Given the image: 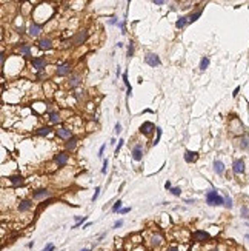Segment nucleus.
<instances>
[{"label":"nucleus","mask_w":249,"mask_h":251,"mask_svg":"<svg viewBox=\"0 0 249 251\" xmlns=\"http://www.w3.org/2000/svg\"><path fill=\"white\" fill-rule=\"evenodd\" d=\"M39 48L40 50H51L52 42L49 39H42V40H39Z\"/></svg>","instance_id":"obj_17"},{"label":"nucleus","mask_w":249,"mask_h":251,"mask_svg":"<svg viewBox=\"0 0 249 251\" xmlns=\"http://www.w3.org/2000/svg\"><path fill=\"white\" fill-rule=\"evenodd\" d=\"M145 62L149 65V66H152V68H155V66H159V65L161 63L160 62V57L157 56V54H154V52H148L145 56Z\"/></svg>","instance_id":"obj_2"},{"label":"nucleus","mask_w":249,"mask_h":251,"mask_svg":"<svg viewBox=\"0 0 249 251\" xmlns=\"http://www.w3.org/2000/svg\"><path fill=\"white\" fill-rule=\"evenodd\" d=\"M246 239H248V241H249V234H246Z\"/></svg>","instance_id":"obj_54"},{"label":"nucleus","mask_w":249,"mask_h":251,"mask_svg":"<svg viewBox=\"0 0 249 251\" xmlns=\"http://www.w3.org/2000/svg\"><path fill=\"white\" fill-rule=\"evenodd\" d=\"M99 194H100V187H97V188H95V191H94V196H93V202H94V200H97Z\"/></svg>","instance_id":"obj_39"},{"label":"nucleus","mask_w":249,"mask_h":251,"mask_svg":"<svg viewBox=\"0 0 249 251\" xmlns=\"http://www.w3.org/2000/svg\"><path fill=\"white\" fill-rule=\"evenodd\" d=\"M161 242H163V239H161L160 234H152V237H151V245L152 247H160Z\"/></svg>","instance_id":"obj_19"},{"label":"nucleus","mask_w":249,"mask_h":251,"mask_svg":"<svg viewBox=\"0 0 249 251\" xmlns=\"http://www.w3.org/2000/svg\"><path fill=\"white\" fill-rule=\"evenodd\" d=\"M132 54H134V43L131 42L128 45V57H132Z\"/></svg>","instance_id":"obj_34"},{"label":"nucleus","mask_w":249,"mask_h":251,"mask_svg":"<svg viewBox=\"0 0 249 251\" xmlns=\"http://www.w3.org/2000/svg\"><path fill=\"white\" fill-rule=\"evenodd\" d=\"M42 251H54V245H52V243H48L46 247L42 250Z\"/></svg>","instance_id":"obj_40"},{"label":"nucleus","mask_w":249,"mask_h":251,"mask_svg":"<svg viewBox=\"0 0 249 251\" xmlns=\"http://www.w3.org/2000/svg\"><path fill=\"white\" fill-rule=\"evenodd\" d=\"M188 23H189V19L183 15V17H180V19H178V20L175 22V26H177L178 29H182V28H185V26H186Z\"/></svg>","instance_id":"obj_20"},{"label":"nucleus","mask_w":249,"mask_h":251,"mask_svg":"<svg viewBox=\"0 0 249 251\" xmlns=\"http://www.w3.org/2000/svg\"><path fill=\"white\" fill-rule=\"evenodd\" d=\"M214 171L218 174V176H221V174L225 173V165H223V162H220V160H215L214 162Z\"/></svg>","instance_id":"obj_18"},{"label":"nucleus","mask_w":249,"mask_h":251,"mask_svg":"<svg viewBox=\"0 0 249 251\" xmlns=\"http://www.w3.org/2000/svg\"><path fill=\"white\" fill-rule=\"evenodd\" d=\"M202 13H203V9H198V11H195V13H192L191 15H189V22H191V23H192V22H195L198 17H200V15H202Z\"/></svg>","instance_id":"obj_26"},{"label":"nucleus","mask_w":249,"mask_h":251,"mask_svg":"<svg viewBox=\"0 0 249 251\" xmlns=\"http://www.w3.org/2000/svg\"><path fill=\"white\" fill-rule=\"evenodd\" d=\"M194 236V239H195L197 242H206V241H209L211 239V236L206 233V231H202V230H198V231H195L192 234Z\"/></svg>","instance_id":"obj_9"},{"label":"nucleus","mask_w":249,"mask_h":251,"mask_svg":"<svg viewBox=\"0 0 249 251\" xmlns=\"http://www.w3.org/2000/svg\"><path fill=\"white\" fill-rule=\"evenodd\" d=\"M165 188H166V189H168V191H169V189H171V188H172V185H171V182H169V180H168V182H166V183H165Z\"/></svg>","instance_id":"obj_45"},{"label":"nucleus","mask_w":249,"mask_h":251,"mask_svg":"<svg viewBox=\"0 0 249 251\" xmlns=\"http://www.w3.org/2000/svg\"><path fill=\"white\" fill-rule=\"evenodd\" d=\"M49 196H51V191H48L46 188H42V189H35L34 193H32V199L42 200L45 197H49Z\"/></svg>","instance_id":"obj_5"},{"label":"nucleus","mask_w":249,"mask_h":251,"mask_svg":"<svg viewBox=\"0 0 249 251\" xmlns=\"http://www.w3.org/2000/svg\"><path fill=\"white\" fill-rule=\"evenodd\" d=\"M82 219H83V216H75V217H74V220H75V222H80Z\"/></svg>","instance_id":"obj_48"},{"label":"nucleus","mask_w":249,"mask_h":251,"mask_svg":"<svg viewBox=\"0 0 249 251\" xmlns=\"http://www.w3.org/2000/svg\"><path fill=\"white\" fill-rule=\"evenodd\" d=\"M105 148H106V145H102V146H100V150H99V157H102V156H103V151H105Z\"/></svg>","instance_id":"obj_42"},{"label":"nucleus","mask_w":249,"mask_h":251,"mask_svg":"<svg viewBox=\"0 0 249 251\" xmlns=\"http://www.w3.org/2000/svg\"><path fill=\"white\" fill-rule=\"evenodd\" d=\"M75 145H77V137H71V139H68L66 140V143H65V146H66V150H74L75 148Z\"/></svg>","instance_id":"obj_21"},{"label":"nucleus","mask_w":249,"mask_h":251,"mask_svg":"<svg viewBox=\"0 0 249 251\" xmlns=\"http://www.w3.org/2000/svg\"><path fill=\"white\" fill-rule=\"evenodd\" d=\"M120 210H122V200L118 199L117 202H114V206L111 208V211L112 213H117V211H120Z\"/></svg>","instance_id":"obj_31"},{"label":"nucleus","mask_w":249,"mask_h":251,"mask_svg":"<svg viewBox=\"0 0 249 251\" xmlns=\"http://www.w3.org/2000/svg\"><path fill=\"white\" fill-rule=\"evenodd\" d=\"M209 66V57H202V60H200V71H204V69H208Z\"/></svg>","instance_id":"obj_23"},{"label":"nucleus","mask_w":249,"mask_h":251,"mask_svg":"<svg viewBox=\"0 0 249 251\" xmlns=\"http://www.w3.org/2000/svg\"><path fill=\"white\" fill-rule=\"evenodd\" d=\"M123 83L126 85V88H128V97H129L131 92H132V88H131V85H129V82H128V74L126 73H123Z\"/></svg>","instance_id":"obj_28"},{"label":"nucleus","mask_w":249,"mask_h":251,"mask_svg":"<svg viewBox=\"0 0 249 251\" xmlns=\"http://www.w3.org/2000/svg\"><path fill=\"white\" fill-rule=\"evenodd\" d=\"M223 197H225V206H226V208H229V210H231L232 206H234V203H232V199L229 197L228 194H225Z\"/></svg>","instance_id":"obj_30"},{"label":"nucleus","mask_w":249,"mask_h":251,"mask_svg":"<svg viewBox=\"0 0 249 251\" xmlns=\"http://www.w3.org/2000/svg\"><path fill=\"white\" fill-rule=\"evenodd\" d=\"M117 23V19L115 17H111V20H109V25H115Z\"/></svg>","instance_id":"obj_46"},{"label":"nucleus","mask_w":249,"mask_h":251,"mask_svg":"<svg viewBox=\"0 0 249 251\" xmlns=\"http://www.w3.org/2000/svg\"><path fill=\"white\" fill-rule=\"evenodd\" d=\"M240 214H241V217L243 219H249V206H246V205H243L241 206V210H240Z\"/></svg>","instance_id":"obj_27"},{"label":"nucleus","mask_w":249,"mask_h":251,"mask_svg":"<svg viewBox=\"0 0 249 251\" xmlns=\"http://www.w3.org/2000/svg\"><path fill=\"white\" fill-rule=\"evenodd\" d=\"M169 191H171V194H172V196H175V197H178V196L182 194V189L178 188V187H172Z\"/></svg>","instance_id":"obj_33"},{"label":"nucleus","mask_w":249,"mask_h":251,"mask_svg":"<svg viewBox=\"0 0 249 251\" xmlns=\"http://www.w3.org/2000/svg\"><path fill=\"white\" fill-rule=\"evenodd\" d=\"M5 59H6V56H5V54H2V65L5 63Z\"/></svg>","instance_id":"obj_52"},{"label":"nucleus","mask_w":249,"mask_h":251,"mask_svg":"<svg viewBox=\"0 0 249 251\" xmlns=\"http://www.w3.org/2000/svg\"><path fill=\"white\" fill-rule=\"evenodd\" d=\"M204 197H206V203H208L209 206L225 205V197H221V196L218 194L217 189H209V191H206Z\"/></svg>","instance_id":"obj_1"},{"label":"nucleus","mask_w":249,"mask_h":251,"mask_svg":"<svg viewBox=\"0 0 249 251\" xmlns=\"http://www.w3.org/2000/svg\"><path fill=\"white\" fill-rule=\"evenodd\" d=\"M86 39H88V32H86V29H82L74 36L72 42H74V45H82V43L86 42Z\"/></svg>","instance_id":"obj_3"},{"label":"nucleus","mask_w":249,"mask_h":251,"mask_svg":"<svg viewBox=\"0 0 249 251\" xmlns=\"http://www.w3.org/2000/svg\"><path fill=\"white\" fill-rule=\"evenodd\" d=\"M152 129H154V123H151V122H145L142 127H140V133L142 134H146V136H149L151 133H152Z\"/></svg>","instance_id":"obj_13"},{"label":"nucleus","mask_w":249,"mask_h":251,"mask_svg":"<svg viewBox=\"0 0 249 251\" xmlns=\"http://www.w3.org/2000/svg\"><path fill=\"white\" fill-rule=\"evenodd\" d=\"M80 251H91L89 248H83V250H80Z\"/></svg>","instance_id":"obj_53"},{"label":"nucleus","mask_w":249,"mask_h":251,"mask_svg":"<svg viewBox=\"0 0 249 251\" xmlns=\"http://www.w3.org/2000/svg\"><path fill=\"white\" fill-rule=\"evenodd\" d=\"M131 154H132V159H134L135 162H140V160H142V159H143V148H142V145H135Z\"/></svg>","instance_id":"obj_8"},{"label":"nucleus","mask_w":249,"mask_h":251,"mask_svg":"<svg viewBox=\"0 0 249 251\" xmlns=\"http://www.w3.org/2000/svg\"><path fill=\"white\" fill-rule=\"evenodd\" d=\"M57 136L58 137H62V139H71L72 137V131L71 129H68V128H60V129H57Z\"/></svg>","instance_id":"obj_14"},{"label":"nucleus","mask_w":249,"mask_h":251,"mask_svg":"<svg viewBox=\"0 0 249 251\" xmlns=\"http://www.w3.org/2000/svg\"><path fill=\"white\" fill-rule=\"evenodd\" d=\"M239 91H240V88H239V86H237V88L234 89V92H232V96H234V97H235L237 94H239Z\"/></svg>","instance_id":"obj_49"},{"label":"nucleus","mask_w":249,"mask_h":251,"mask_svg":"<svg viewBox=\"0 0 249 251\" xmlns=\"http://www.w3.org/2000/svg\"><path fill=\"white\" fill-rule=\"evenodd\" d=\"M168 251H178L177 247H171V248H168Z\"/></svg>","instance_id":"obj_50"},{"label":"nucleus","mask_w":249,"mask_h":251,"mask_svg":"<svg viewBox=\"0 0 249 251\" xmlns=\"http://www.w3.org/2000/svg\"><path fill=\"white\" fill-rule=\"evenodd\" d=\"M80 82H82V77H80L79 74H72L71 77H69V82H68V83H69V86H71V88H75L77 85H80Z\"/></svg>","instance_id":"obj_16"},{"label":"nucleus","mask_w":249,"mask_h":251,"mask_svg":"<svg viewBox=\"0 0 249 251\" xmlns=\"http://www.w3.org/2000/svg\"><path fill=\"white\" fill-rule=\"evenodd\" d=\"M212 251H218V250H212Z\"/></svg>","instance_id":"obj_55"},{"label":"nucleus","mask_w":249,"mask_h":251,"mask_svg":"<svg viewBox=\"0 0 249 251\" xmlns=\"http://www.w3.org/2000/svg\"><path fill=\"white\" fill-rule=\"evenodd\" d=\"M31 65H32V68L42 71V69H45V66H46V60H45V59H42V57H35V59H32V60H31Z\"/></svg>","instance_id":"obj_7"},{"label":"nucleus","mask_w":249,"mask_h":251,"mask_svg":"<svg viewBox=\"0 0 249 251\" xmlns=\"http://www.w3.org/2000/svg\"><path fill=\"white\" fill-rule=\"evenodd\" d=\"M185 162H188V163H192V162H195L197 159H198V152H195V151H191V150H186L185 151Z\"/></svg>","instance_id":"obj_10"},{"label":"nucleus","mask_w":249,"mask_h":251,"mask_svg":"<svg viewBox=\"0 0 249 251\" xmlns=\"http://www.w3.org/2000/svg\"><path fill=\"white\" fill-rule=\"evenodd\" d=\"M8 179H9V182L14 183V185H22V183H23V177H22V176H11Z\"/></svg>","instance_id":"obj_24"},{"label":"nucleus","mask_w":249,"mask_h":251,"mask_svg":"<svg viewBox=\"0 0 249 251\" xmlns=\"http://www.w3.org/2000/svg\"><path fill=\"white\" fill-rule=\"evenodd\" d=\"M69 71H71L69 63H63V65H58L56 68V74L57 76H66V74H69Z\"/></svg>","instance_id":"obj_12"},{"label":"nucleus","mask_w":249,"mask_h":251,"mask_svg":"<svg viewBox=\"0 0 249 251\" xmlns=\"http://www.w3.org/2000/svg\"><path fill=\"white\" fill-rule=\"evenodd\" d=\"M239 146H240L241 150H249V139L248 137H240Z\"/></svg>","instance_id":"obj_22"},{"label":"nucleus","mask_w":249,"mask_h":251,"mask_svg":"<svg viewBox=\"0 0 249 251\" xmlns=\"http://www.w3.org/2000/svg\"><path fill=\"white\" fill-rule=\"evenodd\" d=\"M155 129H157V139L154 140V145H157V143H159V140H160V137H161V129H160L159 127H157Z\"/></svg>","instance_id":"obj_36"},{"label":"nucleus","mask_w":249,"mask_h":251,"mask_svg":"<svg viewBox=\"0 0 249 251\" xmlns=\"http://www.w3.org/2000/svg\"><path fill=\"white\" fill-rule=\"evenodd\" d=\"M108 159L106 160H103V168H102V174H106V171H108Z\"/></svg>","instance_id":"obj_38"},{"label":"nucleus","mask_w":249,"mask_h":251,"mask_svg":"<svg viewBox=\"0 0 249 251\" xmlns=\"http://www.w3.org/2000/svg\"><path fill=\"white\" fill-rule=\"evenodd\" d=\"M123 142H124L123 139H120V140H118V145L115 146V154H118V151L122 150V146H123Z\"/></svg>","instance_id":"obj_37"},{"label":"nucleus","mask_w":249,"mask_h":251,"mask_svg":"<svg viewBox=\"0 0 249 251\" xmlns=\"http://www.w3.org/2000/svg\"><path fill=\"white\" fill-rule=\"evenodd\" d=\"M154 5H165L163 0H154Z\"/></svg>","instance_id":"obj_47"},{"label":"nucleus","mask_w":249,"mask_h":251,"mask_svg":"<svg viewBox=\"0 0 249 251\" xmlns=\"http://www.w3.org/2000/svg\"><path fill=\"white\" fill-rule=\"evenodd\" d=\"M49 119H51V122L52 123H60V116H58V113H51L49 114Z\"/></svg>","instance_id":"obj_29"},{"label":"nucleus","mask_w":249,"mask_h":251,"mask_svg":"<svg viewBox=\"0 0 249 251\" xmlns=\"http://www.w3.org/2000/svg\"><path fill=\"white\" fill-rule=\"evenodd\" d=\"M20 52L25 54V56H29V54H31V48L28 45H23V46H20Z\"/></svg>","instance_id":"obj_32"},{"label":"nucleus","mask_w":249,"mask_h":251,"mask_svg":"<svg viewBox=\"0 0 249 251\" xmlns=\"http://www.w3.org/2000/svg\"><path fill=\"white\" fill-rule=\"evenodd\" d=\"M54 160L57 162L58 166H65L68 162V154L66 152H58V154H56V157H54Z\"/></svg>","instance_id":"obj_11"},{"label":"nucleus","mask_w":249,"mask_h":251,"mask_svg":"<svg viewBox=\"0 0 249 251\" xmlns=\"http://www.w3.org/2000/svg\"><path fill=\"white\" fill-rule=\"evenodd\" d=\"M232 171L234 174H243L245 173V160L243 159H237L232 163Z\"/></svg>","instance_id":"obj_4"},{"label":"nucleus","mask_w":249,"mask_h":251,"mask_svg":"<svg viewBox=\"0 0 249 251\" xmlns=\"http://www.w3.org/2000/svg\"><path fill=\"white\" fill-rule=\"evenodd\" d=\"M89 225H91V222H86V223H85V225H83V227H82V228H88V227H89Z\"/></svg>","instance_id":"obj_51"},{"label":"nucleus","mask_w":249,"mask_h":251,"mask_svg":"<svg viewBox=\"0 0 249 251\" xmlns=\"http://www.w3.org/2000/svg\"><path fill=\"white\" fill-rule=\"evenodd\" d=\"M42 32V26L40 25H35V23H31V26H29V29H28V34L31 36V37H37Z\"/></svg>","instance_id":"obj_15"},{"label":"nucleus","mask_w":249,"mask_h":251,"mask_svg":"<svg viewBox=\"0 0 249 251\" xmlns=\"http://www.w3.org/2000/svg\"><path fill=\"white\" fill-rule=\"evenodd\" d=\"M32 199H23L19 203V206H17V210L20 211V213H25V211H29L31 208H32Z\"/></svg>","instance_id":"obj_6"},{"label":"nucleus","mask_w":249,"mask_h":251,"mask_svg":"<svg viewBox=\"0 0 249 251\" xmlns=\"http://www.w3.org/2000/svg\"><path fill=\"white\" fill-rule=\"evenodd\" d=\"M131 211V208H122L120 210V214H126V213H129Z\"/></svg>","instance_id":"obj_44"},{"label":"nucleus","mask_w":249,"mask_h":251,"mask_svg":"<svg viewBox=\"0 0 249 251\" xmlns=\"http://www.w3.org/2000/svg\"><path fill=\"white\" fill-rule=\"evenodd\" d=\"M114 131H115V134H120L122 133V125L120 123H115V129Z\"/></svg>","instance_id":"obj_41"},{"label":"nucleus","mask_w":249,"mask_h":251,"mask_svg":"<svg viewBox=\"0 0 249 251\" xmlns=\"http://www.w3.org/2000/svg\"><path fill=\"white\" fill-rule=\"evenodd\" d=\"M52 131V128L51 127H43V128H40V129H37V136H48Z\"/></svg>","instance_id":"obj_25"},{"label":"nucleus","mask_w":249,"mask_h":251,"mask_svg":"<svg viewBox=\"0 0 249 251\" xmlns=\"http://www.w3.org/2000/svg\"><path fill=\"white\" fill-rule=\"evenodd\" d=\"M86 220H88V216H83V219L80 220V222H75V225H74L72 228H79L80 225H82V223H86Z\"/></svg>","instance_id":"obj_35"},{"label":"nucleus","mask_w":249,"mask_h":251,"mask_svg":"<svg viewBox=\"0 0 249 251\" xmlns=\"http://www.w3.org/2000/svg\"><path fill=\"white\" fill-rule=\"evenodd\" d=\"M120 227H123V220H117L114 223V228H120Z\"/></svg>","instance_id":"obj_43"}]
</instances>
